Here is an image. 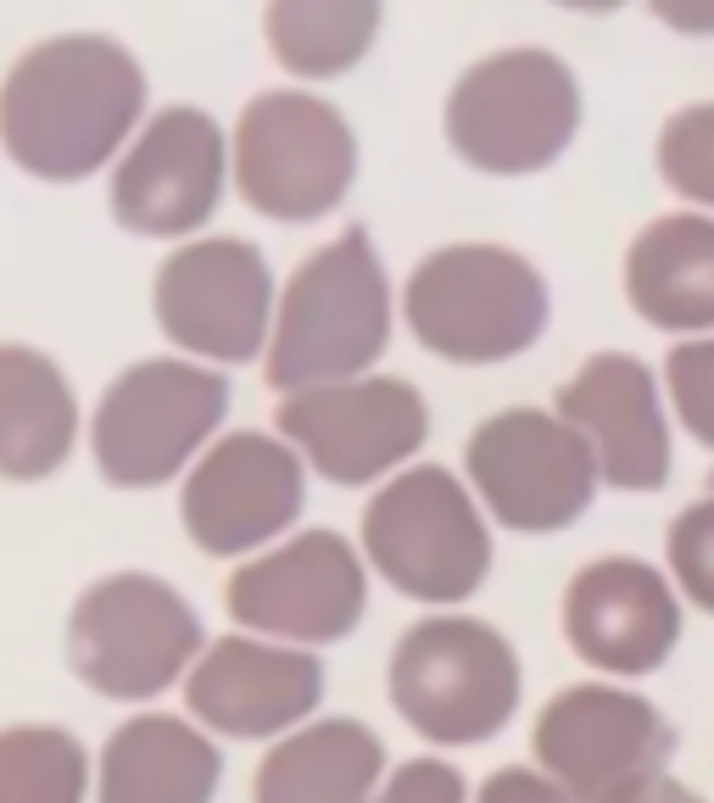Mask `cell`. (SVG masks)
Returning <instances> with one entry per match:
<instances>
[{"label": "cell", "mask_w": 714, "mask_h": 803, "mask_svg": "<svg viewBox=\"0 0 714 803\" xmlns=\"http://www.w3.org/2000/svg\"><path fill=\"white\" fill-rule=\"evenodd\" d=\"M324 703V664L313 648L251 631L213 637L185 675V714L229 742H280Z\"/></svg>", "instance_id": "obj_18"}, {"label": "cell", "mask_w": 714, "mask_h": 803, "mask_svg": "<svg viewBox=\"0 0 714 803\" xmlns=\"http://www.w3.org/2000/svg\"><path fill=\"white\" fill-rule=\"evenodd\" d=\"M386 0H262V40L296 78H340L375 51Z\"/></svg>", "instance_id": "obj_24"}, {"label": "cell", "mask_w": 714, "mask_h": 803, "mask_svg": "<svg viewBox=\"0 0 714 803\" xmlns=\"http://www.w3.org/2000/svg\"><path fill=\"white\" fill-rule=\"evenodd\" d=\"M229 413V380L196 357H140L101 391L89 413V458L118 491L185 480Z\"/></svg>", "instance_id": "obj_8"}, {"label": "cell", "mask_w": 714, "mask_h": 803, "mask_svg": "<svg viewBox=\"0 0 714 803\" xmlns=\"http://www.w3.org/2000/svg\"><path fill=\"white\" fill-rule=\"evenodd\" d=\"M386 697L435 748H475L508 731L524 697V670L497 625L435 608L397 637L386 664Z\"/></svg>", "instance_id": "obj_5"}, {"label": "cell", "mask_w": 714, "mask_h": 803, "mask_svg": "<svg viewBox=\"0 0 714 803\" xmlns=\"http://www.w3.org/2000/svg\"><path fill=\"white\" fill-rule=\"evenodd\" d=\"M402 318L424 351L458 369H486L548 335L553 291L524 251L502 240H453L413 262Z\"/></svg>", "instance_id": "obj_3"}, {"label": "cell", "mask_w": 714, "mask_h": 803, "mask_svg": "<svg viewBox=\"0 0 714 803\" xmlns=\"http://www.w3.org/2000/svg\"><path fill=\"white\" fill-rule=\"evenodd\" d=\"M307 508V464L280 430H224L178 480V519L207 558L285 542Z\"/></svg>", "instance_id": "obj_15"}, {"label": "cell", "mask_w": 714, "mask_h": 803, "mask_svg": "<svg viewBox=\"0 0 714 803\" xmlns=\"http://www.w3.org/2000/svg\"><path fill=\"white\" fill-rule=\"evenodd\" d=\"M218 786V737L191 714H129L96 753V803H213Z\"/></svg>", "instance_id": "obj_20"}, {"label": "cell", "mask_w": 714, "mask_h": 803, "mask_svg": "<svg viewBox=\"0 0 714 803\" xmlns=\"http://www.w3.org/2000/svg\"><path fill=\"white\" fill-rule=\"evenodd\" d=\"M530 753L570 803H608L664 775L675 726L625 681H575L536 714Z\"/></svg>", "instance_id": "obj_12"}, {"label": "cell", "mask_w": 714, "mask_h": 803, "mask_svg": "<svg viewBox=\"0 0 714 803\" xmlns=\"http://www.w3.org/2000/svg\"><path fill=\"white\" fill-rule=\"evenodd\" d=\"M581 78L548 45H502L458 73L441 107V134L491 178L536 173L581 134Z\"/></svg>", "instance_id": "obj_7"}, {"label": "cell", "mask_w": 714, "mask_h": 803, "mask_svg": "<svg viewBox=\"0 0 714 803\" xmlns=\"http://www.w3.org/2000/svg\"><path fill=\"white\" fill-rule=\"evenodd\" d=\"M140 123L145 67L112 34H51L0 78V145L45 185H78L101 173Z\"/></svg>", "instance_id": "obj_1"}, {"label": "cell", "mask_w": 714, "mask_h": 803, "mask_svg": "<svg viewBox=\"0 0 714 803\" xmlns=\"http://www.w3.org/2000/svg\"><path fill=\"white\" fill-rule=\"evenodd\" d=\"M559 625L586 670H603V681H642L681 648V592L670 569L608 553L570 575Z\"/></svg>", "instance_id": "obj_17"}, {"label": "cell", "mask_w": 714, "mask_h": 803, "mask_svg": "<svg viewBox=\"0 0 714 803\" xmlns=\"http://www.w3.org/2000/svg\"><path fill=\"white\" fill-rule=\"evenodd\" d=\"M386 742L346 714H313L307 726L268 742L251 775V803H375L386 781Z\"/></svg>", "instance_id": "obj_21"}, {"label": "cell", "mask_w": 714, "mask_h": 803, "mask_svg": "<svg viewBox=\"0 0 714 803\" xmlns=\"http://www.w3.org/2000/svg\"><path fill=\"white\" fill-rule=\"evenodd\" d=\"M664 558H670V580L681 592V603L714 614V491L686 502L664 535Z\"/></svg>", "instance_id": "obj_27"}, {"label": "cell", "mask_w": 714, "mask_h": 803, "mask_svg": "<svg viewBox=\"0 0 714 803\" xmlns=\"http://www.w3.org/2000/svg\"><path fill=\"white\" fill-rule=\"evenodd\" d=\"M659 380L670 391L675 419L714 453V335H692V340L670 346Z\"/></svg>", "instance_id": "obj_28"}, {"label": "cell", "mask_w": 714, "mask_h": 803, "mask_svg": "<svg viewBox=\"0 0 714 803\" xmlns=\"http://www.w3.org/2000/svg\"><path fill=\"white\" fill-rule=\"evenodd\" d=\"M96 759L67 726H0V803H89Z\"/></svg>", "instance_id": "obj_25"}, {"label": "cell", "mask_w": 714, "mask_h": 803, "mask_svg": "<svg viewBox=\"0 0 714 803\" xmlns=\"http://www.w3.org/2000/svg\"><path fill=\"white\" fill-rule=\"evenodd\" d=\"M375 803H469V781L453 759H402L386 770Z\"/></svg>", "instance_id": "obj_29"}, {"label": "cell", "mask_w": 714, "mask_h": 803, "mask_svg": "<svg viewBox=\"0 0 714 803\" xmlns=\"http://www.w3.org/2000/svg\"><path fill=\"white\" fill-rule=\"evenodd\" d=\"M608 803H703L686 781H675L670 770L664 775H653V781H642V786H631V792H619V797H608Z\"/></svg>", "instance_id": "obj_32"}, {"label": "cell", "mask_w": 714, "mask_h": 803, "mask_svg": "<svg viewBox=\"0 0 714 803\" xmlns=\"http://www.w3.org/2000/svg\"><path fill=\"white\" fill-rule=\"evenodd\" d=\"M357 553L369 575H380L397 597L424 608H458L469 603L497 564L491 519L464 475L441 464H408L364 508Z\"/></svg>", "instance_id": "obj_4"}, {"label": "cell", "mask_w": 714, "mask_h": 803, "mask_svg": "<svg viewBox=\"0 0 714 803\" xmlns=\"http://www.w3.org/2000/svg\"><path fill=\"white\" fill-rule=\"evenodd\" d=\"M224 608L251 637L318 653L346 642L369 614V564L340 530H291L285 542L235 564Z\"/></svg>", "instance_id": "obj_13"}, {"label": "cell", "mask_w": 714, "mask_h": 803, "mask_svg": "<svg viewBox=\"0 0 714 803\" xmlns=\"http://www.w3.org/2000/svg\"><path fill=\"white\" fill-rule=\"evenodd\" d=\"M708 491H714V469H708Z\"/></svg>", "instance_id": "obj_34"}, {"label": "cell", "mask_w": 714, "mask_h": 803, "mask_svg": "<svg viewBox=\"0 0 714 803\" xmlns=\"http://www.w3.org/2000/svg\"><path fill=\"white\" fill-rule=\"evenodd\" d=\"M202 648L196 603L145 569L89 580L67 608V670L107 703H156L185 686Z\"/></svg>", "instance_id": "obj_6"}, {"label": "cell", "mask_w": 714, "mask_h": 803, "mask_svg": "<svg viewBox=\"0 0 714 803\" xmlns=\"http://www.w3.org/2000/svg\"><path fill=\"white\" fill-rule=\"evenodd\" d=\"M229 185V134L202 107H162L118 151L107 207L140 240H196Z\"/></svg>", "instance_id": "obj_16"}, {"label": "cell", "mask_w": 714, "mask_h": 803, "mask_svg": "<svg viewBox=\"0 0 714 803\" xmlns=\"http://www.w3.org/2000/svg\"><path fill=\"white\" fill-rule=\"evenodd\" d=\"M274 430L329 486H375L419 458L430 441V402L402 375H357L285 391Z\"/></svg>", "instance_id": "obj_14"}, {"label": "cell", "mask_w": 714, "mask_h": 803, "mask_svg": "<svg viewBox=\"0 0 714 803\" xmlns=\"http://www.w3.org/2000/svg\"><path fill=\"white\" fill-rule=\"evenodd\" d=\"M280 285L268 257L240 235H196L178 240L151 285L156 329L173 340L178 357H196L213 369H235L268 351Z\"/></svg>", "instance_id": "obj_11"}, {"label": "cell", "mask_w": 714, "mask_h": 803, "mask_svg": "<svg viewBox=\"0 0 714 803\" xmlns=\"http://www.w3.org/2000/svg\"><path fill=\"white\" fill-rule=\"evenodd\" d=\"M553 413L592 446L608 491H659L675 469L664 380L631 351H597L559 386Z\"/></svg>", "instance_id": "obj_19"}, {"label": "cell", "mask_w": 714, "mask_h": 803, "mask_svg": "<svg viewBox=\"0 0 714 803\" xmlns=\"http://www.w3.org/2000/svg\"><path fill=\"white\" fill-rule=\"evenodd\" d=\"M391 324L397 291L380 262V246L364 224H351L313 257H302L296 274L280 285L262 375L280 397L375 375V363L391 346Z\"/></svg>", "instance_id": "obj_2"}, {"label": "cell", "mask_w": 714, "mask_h": 803, "mask_svg": "<svg viewBox=\"0 0 714 803\" xmlns=\"http://www.w3.org/2000/svg\"><path fill=\"white\" fill-rule=\"evenodd\" d=\"M625 302L664 335H714V213H664L625 246Z\"/></svg>", "instance_id": "obj_22"}, {"label": "cell", "mask_w": 714, "mask_h": 803, "mask_svg": "<svg viewBox=\"0 0 714 803\" xmlns=\"http://www.w3.org/2000/svg\"><path fill=\"white\" fill-rule=\"evenodd\" d=\"M648 7L675 34H714V0H648Z\"/></svg>", "instance_id": "obj_31"}, {"label": "cell", "mask_w": 714, "mask_h": 803, "mask_svg": "<svg viewBox=\"0 0 714 803\" xmlns=\"http://www.w3.org/2000/svg\"><path fill=\"white\" fill-rule=\"evenodd\" d=\"M229 178L274 224L329 218L357 178V134L313 89H262L229 129Z\"/></svg>", "instance_id": "obj_9"}, {"label": "cell", "mask_w": 714, "mask_h": 803, "mask_svg": "<svg viewBox=\"0 0 714 803\" xmlns=\"http://www.w3.org/2000/svg\"><path fill=\"white\" fill-rule=\"evenodd\" d=\"M469 803H570L536 764H508L497 775H486V786Z\"/></svg>", "instance_id": "obj_30"}, {"label": "cell", "mask_w": 714, "mask_h": 803, "mask_svg": "<svg viewBox=\"0 0 714 803\" xmlns=\"http://www.w3.org/2000/svg\"><path fill=\"white\" fill-rule=\"evenodd\" d=\"M464 480L513 535H559L603 491L592 446L553 408H502L469 430Z\"/></svg>", "instance_id": "obj_10"}, {"label": "cell", "mask_w": 714, "mask_h": 803, "mask_svg": "<svg viewBox=\"0 0 714 803\" xmlns=\"http://www.w3.org/2000/svg\"><path fill=\"white\" fill-rule=\"evenodd\" d=\"M553 7H564V12H592V18H597V12H619L625 0H553Z\"/></svg>", "instance_id": "obj_33"}, {"label": "cell", "mask_w": 714, "mask_h": 803, "mask_svg": "<svg viewBox=\"0 0 714 803\" xmlns=\"http://www.w3.org/2000/svg\"><path fill=\"white\" fill-rule=\"evenodd\" d=\"M659 178L697 213H714V101H692L659 123Z\"/></svg>", "instance_id": "obj_26"}, {"label": "cell", "mask_w": 714, "mask_h": 803, "mask_svg": "<svg viewBox=\"0 0 714 803\" xmlns=\"http://www.w3.org/2000/svg\"><path fill=\"white\" fill-rule=\"evenodd\" d=\"M78 446V397L51 351L0 340V480H51Z\"/></svg>", "instance_id": "obj_23"}]
</instances>
